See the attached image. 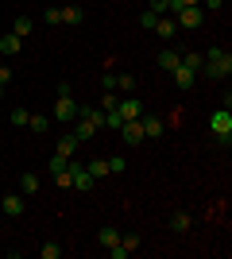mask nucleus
Masks as SVG:
<instances>
[{
	"label": "nucleus",
	"mask_w": 232,
	"mask_h": 259,
	"mask_svg": "<svg viewBox=\"0 0 232 259\" xmlns=\"http://www.w3.org/2000/svg\"><path fill=\"white\" fill-rule=\"evenodd\" d=\"M209 132H213V140L224 143V147L232 143V112L228 108H217V112L209 116Z\"/></svg>",
	"instance_id": "nucleus-1"
},
{
	"label": "nucleus",
	"mask_w": 232,
	"mask_h": 259,
	"mask_svg": "<svg viewBox=\"0 0 232 259\" xmlns=\"http://www.w3.org/2000/svg\"><path fill=\"white\" fill-rule=\"evenodd\" d=\"M201 66H205L213 77H228L232 74V54L228 51H209V54H201Z\"/></svg>",
	"instance_id": "nucleus-2"
},
{
	"label": "nucleus",
	"mask_w": 232,
	"mask_h": 259,
	"mask_svg": "<svg viewBox=\"0 0 232 259\" xmlns=\"http://www.w3.org/2000/svg\"><path fill=\"white\" fill-rule=\"evenodd\" d=\"M55 120H58V124H70V120H77V101L70 97V85H66V81L58 85V105H55Z\"/></svg>",
	"instance_id": "nucleus-3"
},
{
	"label": "nucleus",
	"mask_w": 232,
	"mask_h": 259,
	"mask_svg": "<svg viewBox=\"0 0 232 259\" xmlns=\"http://www.w3.org/2000/svg\"><path fill=\"white\" fill-rule=\"evenodd\" d=\"M174 23H178V31H198L201 23H205V12H201L198 4H190V8H178V12H174Z\"/></svg>",
	"instance_id": "nucleus-4"
},
{
	"label": "nucleus",
	"mask_w": 232,
	"mask_h": 259,
	"mask_svg": "<svg viewBox=\"0 0 232 259\" xmlns=\"http://www.w3.org/2000/svg\"><path fill=\"white\" fill-rule=\"evenodd\" d=\"M70 182H74V190H81V194H85V190H93V186H97V178H93V174L85 170V166H81V162H74L70 159Z\"/></svg>",
	"instance_id": "nucleus-5"
},
{
	"label": "nucleus",
	"mask_w": 232,
	"mask_h": 259,
	"mask_svg": "<svg viewBox=\"0 0 232 259\" xmlns=\"http://www.w3.org/2000/svg\"><path fill=\"white\" fill-rule=\"evenodd\" d=\"M23 209H27V201L20 194H4V201H0V213L4 217H23Z\"/></svg>",
	"instance_id": "nucleus-6"
},
{
	"label": "nucleus",
	"mask_w": 232,
	"mask_h": 259,
	"mask_svg": "<svg viewBox=\"0 0 232 259\" xmlns=\"http://www.w3.org/2000/svg\"><path fill=\"white\" fill-rule=\"evenodd\" d=\"M120 136H124V143H144V124H140V120H124L120 124Z\"/></svg>",
	"instance_id": "nucleus-7"
},
{
	"label": "nucleus",
	"mask_w": 232,
	"mask_h": 259,
	"mask_svg": "<svg viewBox=\"0 0 232 259\" xmlns=\"http://www.w3.org/2000/svg\"><path fill=\"white\" fill-rule=\"evenodd\" d=\"M194 74H198V70H190L186 62H178L174 70H170V77H174V85H178V89H190V85H194Z\"/></svg>",
	"instance_id": "nucleus-8"
},
{
	"label": "nucleus",
	"mask_w": 232,
	"mask_h": 259,
	"mask_svg": "<svg viewBox=\"0 0 232 259\" xmlns=\"http://www.w3.org/2000/svg\"><path fill=\"white\" fill-rule=\"evenodd\" d=\"M116 112H120L124 120H140V116H144V105H140L135 97H124L120 105H116Z\"/></svg>",
	"instance_id": "nucleus-9"
},
{
	"label": "nucleus",
	"mask_w": 232,
	"mask_h": 259,
	"mask_svg": "<svg viewBox=\"0 0 232 259\" xmlns=\"http://www.w3.org/2000/svg\"><path fill=\"white\" fill-rule=\"evenodd\" d=\"M140 124H144V140H159V136H163V120L159 116H140Z\"/></svg>",
	"instance_id": "nucleus-10"
},
{
	"label": "nucleus",
	"mask_w": 232,
	"mask_h": 259,
	"mask_svg": "<svg viewBox=\"0 0 232 259\" xmlns=\"http://www.w3.org/2000/svg\"><path fill=\"white\" fill-rule=\"evenodd\" d=\"M74 136H77V143L93 140V136H97V124H93V120H85V116H77V124H74Z\"/></svg>",
	"instance_id": "nucleus-11"
},
{
	"label": "nucleus",
	"mask_w": 232,
	"mask_h": 259,
	"mask_svg": "<svg viewBox=\"0 0 232 259\" xmlns=\"http://www.w3.org/2000/svg\"><path fill=\"white\" fill-rule=\"evenodd\" d=\"M20 47H23V39L20 35H0V54H4V58H12V54H20Z\"/></svg>",
	"instance_id": "nucleus-12"
},
{
	"label": "nucleus",
	"mask_w": 232,
	"mask_h": 259,
	"mask_svg": "<svg viewBox=\"0 0 232 259\" xmlns=\"http://www.w3.org/2000/svg\"><path fill=\"white\" fill-rule=\"evenodd\" d=\"M155 31L163 35V39H174V35H178V23H174V16H163V20H155Z\"/></svg>",
	"instance_id": "nucleus-13"
},
{
	"label": "nucleus",
	"mask_w": 232,
	"mask_h": 259,
	"mask_svg": "<svg viewBox=\"0 0 232 259\" xmlns=\"http://www.w3.org/2000/svg\"><path fill=\"white\" fill-rule=\"evenodd\" d=\"M27 128H31L35 136H47V132H51V120H47L43 112H31V116H27Z\"/></svg>",
	"instance_id": "nucleus-14"
},
{
	"label": "nucleus",
	"mask_w": 232,
	"mask_h": 259,
	"mask_svg": "<svg viewBox=\"0 0 232 259\" xmlns=\"http://www.w3.org/2000/svg\"><path fill=\"white\" fill-rule=\"evenodd\" d=\"M58 16H62V23H70V27H77V23L85 20V12L77 8V4H70V8H58Z\"/></svg>",
	"instance_id": "nucleus-15"
},
{
	"label": "nucleus",
	"mask_w": 232,
	"mask_h": 259,
	"mask_svg": "<svg viewBox=\"0 0 232 259\" xmlns=\"http://www.w3.org/2000/svg\"><path fill=\"white\" fill-rule=\"evenodd\" d=\"M178 62H182V54H178V51H163V54H159V70H166V74H170Z\"/></svg>",
	"instance_id": "nucleus-16"
},
{
	"label": "nucleus",
	"mask_w": 232,
	"mask_h": 259,
	"mask_svg": "<svg viewBox=\"0 0 232 259\" xmlns=\"http://www.w3.org/2000/svg\"><path fill=\"white\" fill-rule=\"evenodd\" d=\"M31 31H35V20H31V16H20V20L12 23V35H20V39H23V35H31Z\"/></svg>",
	"instance_id": "nucleus-17"
},
{
	"label": "nucleus",
	"mask_w": 232,
	"mask_h": 259,
	"mask_svg": "<svg viewBox=\"0 0 232 259\" xmlns=\"http://www.w3.org/2000/svg\"><path fill=\"white\" fill-rule=\"evenodd\" d=\"M74 151H77V136H74V132H66V136L58 140V155H66V159H70Z\"/></svg>",
	"instance_id": "nucleus-18"
},
{
	"label": "nucleus",
	"mask_w": 232,
	"mask_h": 259,
	"mask_svg": "<svg viewBox=\"0 0 232 259\" xmlns=\"http://www.w3.org/2000/svg\"><path fill=\"white\" fill-rule=\"evenodd\" d=\"M116 244H120V232H116L112 225H105L101 228V248H116Z\"/></svg>",
	"instance_id": "nucleus-19"
},
{
	"label": "nucleus",
	"mask_w": 232,
	"mask_h": 259,
	"mask_svg": "<svg viewBox=\"0 0 232 259\" xmlns=\"http://www.w3.org/2000/svg\"><path fill=\"white\" fill-rule=\"evenodd\" d=\"M85 170H89V174H93V178H97V182H101V178L109 174V159H93V162H89V166H85Z\"/></svg>",
	"instance_id": "nucleus-20"
},
{
	"label": "nucleus",
	"mask_w": 232,
	"mask_h": 259,
	"mask_svg": "<svg viewBox=\"0 0 232 259\" xmlns=\"http://www.w3.org/2000/svg\"><path fill=\"white\" fill-rule=\"evenodd\" d=\"M66 166H70V159H66V155H51V162H47V170H51V174H62V170H66Z\"/></svg>",
	"instance_id": "nucleus-21"
},
{
	"label": "nucleus",
	"mask_w": 232,
	"mask_h": 259,
	"mask_svg": "<svg viewBox=\"0 0 232 259\" xmlns=\"http://www.w3.org/2000/svg\"><path fill=\"white\" fill-rule=\"evenodd\" d=\"M190 225H194L190 213H174V217H170V228H174V232H190Z\"/></svg>",
	"instance_id": "nucleus-22"
},
{
	"label": "nucleus",
	"mask_w": 232,
	"mask_h": 259,
	"mask_svg": "<svg viewBox=\"0 0 232 259\" xmlns=\"http://www.w3.org/2000/svg\"><path fill=\"white\" fill-rule=\"evenodd\" d=\"M20 190H23V194H39V174H23Z\"/></svg>",
	"instance_id": "nucleus-23"
},
{
	"label": "nucleus",
	"mask_w": 232,
	"mask_h": 259,
	"mask_svg": "<svg viewBox=\"0 0 232 259\" xmlns=\"http://www.w3.org/2000/svg\"><path fill=\"white\" fill-rule=\"evenodd\" d=\"M116 105H120V97H116L112 89H105V93H101V108H105V112H112Z\"/></svg>",
	"instance_id": "nucleus-24"
},
{
	"label": "nucleus",
	"mask_w": 232,
	"mask_h": 259,
	"mask_svg": "<svg viewBox=\"0 0 232 259\" xmlns=\"http://www.w3.org/2000/svg\"><path fill=\"white\" fill-rule=\"evenodd\" d=\"M27 116H31V112H27V108H12V124H16V128H27Z\"/></svg>",
	"instance_id": "nucleus-25"
},
{
	"label": "nucleus",
	"mask_w": 232,
	"mask_h": 259,
	"mask_svg": "<svg viewBox=\"0 0 232 259\" xmlns=\"http://www.w3.org/2000/svg\"><path fill=\"white\" fill-rule=\"evenodd\" d=\"M39 255H43V259H58V255H62V244H43Z\"/></svg>",
	"instance_id": "nucleus-26"
},
{
	"label": "nucleus",
	"mask_w": 232,
	"mask_h": 259,
	"mask_svg": "<svg viewBox=\"0 0 232 259\" xmlns=\"http://www.w3.org/2000/svg\"><path fill=\"white\" fill-rule=\"evenodd\" d=\"M120 124H124V116L116 112V108H112V112H105V128H116V132H120Z\"/></svg>",
	"instance_id": "nucleus-27"
},
{
	"label": "nucleus",
	"mask_w": 232,
	"mask_h": 259,
	"mask_svg": "<svg viewBox=\"0 0 232 259\" xmlns=\"http://www.w3.org/2000/svg\"><path fill=\"white\" fill-rule=\"evenodd\" d=\"M182 62H186L190 70H201V54H194V51H190V54H182Z\"/></svg>",
	"instance_id": "nucleus-28"
},
{
	"label": "nucleus",
	"mask_w": 232,
	"mask_h": 259,
	"mask_svg": "<svg viewBox=\"0 0 232 259\" xmlns=\"http://www.w3.org/2000/svg\"><path fill=\"white\" fill-rule=\"evenodd\" d=\"M120 244H124L128 251H135V248H140V236H135V232H128V236H120Z\"/></svg>",
	"instance_id": "nucleus-29"
},
{
	"label": "nucleus",
	"mask_w": 232,
	"mask_h": 259,
	"mask_svg": "<svg viewBox=\"0 0 232 259\" xmlns=\"http://www.w3.org/2000/svg\"><path fill=\"white\" fill-rule=\"evenodd\" d=\"M43 23H51V27H55V23H62V16H58V8H47V12H43Z\"/></svg>",
	"instance_id": "nucleus-30"
},
{
	"label": "nucleus",
	"mask_w": 232,
	"mask_h": 259,
	"mask_svg": "<svg viewBox=\"0 0 232 259\" xmlns=\"http://www.w3.org/2000/svg\"><path fill=\"white\" fill-rule=\"evenodd\" d=\"M151 12H155V16H163V12H170V0H151Z\"/></svg>",
	"instance_id": "nucleus-31"
},
{
	"label": "nucleus",
	"mask_w": 232,
	"mask_h": 259,
	"mask_svg": "<svg viewBox=\"0 0 232 259\" xmlns=\"http://www.w3.org/2000/svg\"><path fill=\"white\" fill-rule=\"evenodd\" d=\"M116 89H135V77H132V74H124V77H116Z\"/></svg>",
	"instance_id": "nucleus-32"
},
{
	"label": "nucleus",
	"mask_w": 232,
	"mask_h": 259,
	"mask_svg": "<svg viewBox=\"0 0 232 259\" xmlns=\"http://www.w3.org/2000/svg\"><path fill=\"white\" fill-rule=\"evenodd\" d=\"M55 182L62 186V190H74V182H70V170H62V174H55Z\"/></svg>",
	"instance_id": "nucleus-33"
},
{
	"label": "nucleus",
	"mask_w": 232,
	"mask_h": 259,
	"mask_svg": "<svg viewBox=\"0 0 232 259\" xmlns=\"http://www.w3.org/2000/svg\"><path fill=\"white\" fill-rule=\"evenodd\" d=\"M109 174H124V159L116 155V159H109Z\"/></svg>",
	"instance_id": "nucleus-34"
},
{
	"label": "nucleus",
	"mask_w": 232,
	"mask_h": 259,
	"mask_svg": "<svg viewBox=\"0 0 232 259\" xmlns=\"http://www.w3.org/2000/svg\"><path fill=\"white\" fill-rule=\"evenodd\" d=\"M190 4H201V0H170V16H174L178 8H190Z\"/></svg>",
	"instance_id": "nucleus-35"
},
{
	"label": "nucleus",
	"mask_w": 232,
	"mask_h": 259,
	"mask_svg": "<svg viewBox=\"0 0 232 259\" xmlns=\"http://www.w3.org/2000/svg\"><path fill=\"white\" fill-rule=\"evenodd\" d=\"M155 20H159V16H155V12H151V8H147V12H144V16H140V23H144V27H155Z\"/></svg>",
	"instance_id": "nucleus-36"
},
{
	"label": "nucleus",
	"mask_w": 232,
	"mask_h": 259,
	"mask_svg": "<svg viewBox=\"0 0 232 259\" xmlns=\"http://www.w3.org/2000/svg\"><path fill=\"white\" fill-rule=\"evenodd\" d=\"M12 81V66H0V85H8Z\"/></svg>",
	"instance_id": "nucleus-37"
},
{
	"label": "nucleus",
	"mask_w": 232,
	"mask_h": 259,
	"mask_svg": "<svg viewBox=\"0 0 232 259\" xmlns=\"http://www.w3.org/2000/svg\"><path fill=\"white\" fill-rule=\"evenodd\" d=\"M201 4H205V8H209V12H217V8H221V4H224V0H201Z\"/></svg>",
	"instance_id": "nucleus-38"
},
{
	"label": "nucleus",
	"mask_w": 232,
	"mask_h": 259,
	"mask_svg": "<svg viewBox=\"0 0 232 259\" xmlns=\"http://www.w3.org/2000/svg\"><path fill=\"white\" fill-rule=\"evenodd\" d=\"M0 97H4V85H0Z\"/></svg>",
	"instance_id": "nucleus-39"
}]
</instances>
